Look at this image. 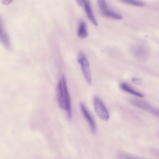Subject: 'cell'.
<instances>
[{"label":"cell","instance_id":"1","mask_svg":"<svg viewBox=\"0 0 159 159\" xmlns=\"http://www.w3.org/2000/svg\"><path fill=\"white\" fill-rule=\"evenodd\" d=\"M56 95L59 106L66 111L68 119L70 120L72 117L70 99L66 79L64 75L60 78L57 83Z\"/></svg>","mask_w":159,"mask_h":159},{"label":"cell","instance_id":"2","mask_svg":"<svg viewBox=\"0 0 159 159\" xmlns=\"http://www.w3.org/2000/svg\"><path fill=\"white\" fill-rule=\"evenodd\" d=\"M77 61L81 66L83 76L89 85L92 83V78L89 65L88 60L84 53L79 52L77 57Z\"/></svg>","mask_w":159,"mask_h":159},{"label":"cell","instance_id":"3","mask_svg":"<svg viewBox=\"0 0 159 159\" xmlns=\"http://www.w3.org/2000/svg\"><path fill=\"white\" fill-rule=\"evenodd\" d=\"M93 105L95 112L98 116L104 121L109 118L108 111L104 102L98 97L95 96L93 100Z\"/></svg>","mask_w":159,"mask_h":159},{"label":"cell","instance_id":"4","mask_svg":"<svg viewBox=\"0 0 159 159\" xmlns=\"http://www.w3.org/2000/svg\"><path fill=\"white\" fill-rule=\"evenodd\" d=\"M80 107L84 116L89 123L91 132L93 133H95L96 130V125L92 116L84 103H80Z\"/></svg>","mask_w":159,"mask_h":159},{"label":"cell","instance_id":"5","mask_svg":"<svg viewBox=\"0 0 159 159\" xmlns=\"http://www.w3.org/2000/svg\"><path fill=\"white\" fill-rule=\"evenodd\" d=\"M129 101L134 106L141 109L148 111L152 114L155 108V107L150 105L147 102L141 99H131Z\"/></svg>","mask_w":159,"mask_h":159},{"label":"cell","instance_id":"6","mask_svg":"<svg viewBox=\"0 0 159 159\" xmlns=\"http://www.w3.org/2000/svg\"><path fill=\"white\" fill-rule=\"evenodd\" d=\"M84 5L85 10L88 19L95 26H98V22L93 14L89 3L88 1L85 0Z\"/></svg>","mask_w":159,"mask_h":159},{"label":"cell","instance_id":"7","mask_svg":"<svg viewBox=\"0 0 159 159\" xmlns=\"http://www.w3.org/2000/svg\"><path fill=\"white\" fill-rule=\"evenodd\" d=\"M78 37L80 39H85L87 36L88 33L85 22L81 20L80 22L77 31Z\"/></svg>","mask_w":159,"mask_h":159},{"label":"cell","instance_id":"8","mask_svg":"<svg viewBox=\"0 0 159 159\" xmlns=\"http://www.w3.org/2000/svg\"><path fill=\"white\" fill-rule=\"evenodd\" d=\"M120 89L124 91L136 96L139 97H143L144 96L143 94L133 89L126 83L120 84Z\"/></svg>","mask_w":159,"mask_h":159},{"label":"cell","instance_id":"9","mask_svg":"<svg viewBox=\"0 0 159 159\" xmlns=\"http://www.w3.org/2000/svg\"><path fill=\"white\" fill-rule=\"evenodd\" d=\"M134 53L139 59H144L147 57L148 53L146 49L141 46H138L135 48Z\"/></svg>","mask_w":159,"mask_h":159},{"label":"cell","instance_id":"10","mask_svg":"<svg viewBox=\"0 0 159 159\" xmlns=\"http://www.w3.org/2000/svg\"><path fill=\"white\" fill-rule=\"evenodd\" d=\"M1 39L4 45L7 48H9L11 47V43L9 36L5 31L3 29L0 30Z\"/></svg>","mask_w":159,"mask_h":159},{"label":"cell","instance_id":"11","mask_svg":"<svg viewBox=\"0 0 159 159\" xmlns=\"http://www.w3.org/2000/svg\"><path fill=\"white\" fill-rule=\"evenodd\" d=\"M102 12L104 16L108 18L117 20H120L122 18L121 15L107 9L102 11Z\"/></svg>","mask_w":159,"mask_h":159},{"label":"cell","instance_id":"12","mask_svg":"<svg viewBox=\"0 0 159 159\" xmlns=\"http://www.w3.org/2000/svg\"><path fill=\"white\" fill-rule=\"evenodd\" d=\"M122 2L136 6L142 7L144 5L142 2L138 0H120Z\"/></svg>","mask_w":159,"mask_h":159},{"label":"cell","instance_id":"13","mask_svg":"<svg viewBox=\"0 0 159 159\" xmlns=\"http://www.w3.org/2000/svg\"><path fill=\"white\" fill-rule=\"evenodd\" d=\"M99 8L102 11L107 9V4L105 0H97Z\"/></svg>","mask_w":159,"mask_h":159},{"label":"cell","instance_id":"14","mask_svg":"<svg viewBox=\"0 0 159 159\" xmlns=\"http://www.w3.org/2000/svg\"><path fill=\"white\" fill-rule=\"evenodd\" d=\"M119 156L122 157V158H136V157H135L134 156L128 154L125 152H122L119 154Z\"/></svg>","mask_w":159,"mask_h":159},{"label":"cell","instance_id":"15","mask_svg":"<svg viewBox=\"0 0 159 159\" xmlns=\"http://www.w3.org/2000/svg\"><path fill=\"white\" fill-rule=\"evenodd\" d=\"M13 0H2V3L5 5H8L12 2Z\"/></svg>","mask_w":159,"mask_h":159},{"label":"cell","instance_id":"16","mask_svg":"<svg viewBox=\"0 0 159 159\" xmlns=\"http://www.w3.org/2000/svg\"><path fill=\"white\" fill-rule=\"evenodd\" d=\"M140 81L139 79L137 78H134L132 79V81L135 84H139L140 83Z\"/></svg>","mask_w":159,"mask_h":159},{"label":"cell","instance_id":"17","mask_svg":"<svg viewBox=\"0 0 159 159\" xmlns=\"http://www.w3.org/2000/svg\"><path fill=\"white\" fill-rule=\"evenodd\" d=\"M78 5L81 6L84 3L85 0H76Z\"/></svg>","mask_w":159,"mask_h":159}]
</instances>
